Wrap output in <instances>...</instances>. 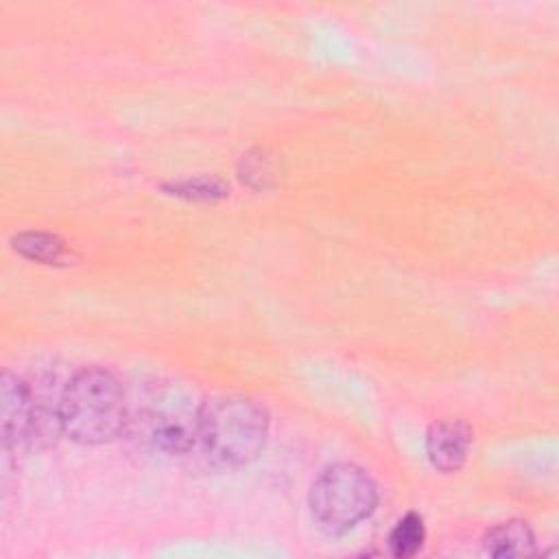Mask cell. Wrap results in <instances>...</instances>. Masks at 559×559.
<instances>
[{
	"mask_svg": "<svg viewBox=\"0 0 559 559\" xmlns=\"http://www.w3.org/2000/svg\"><path fill=\"white\" fill-rule=\"evenodd\" d=\"M485 552L496 559L531 557L535 552V535L522 520H509L489 528L483 537Z\"/></svg>",
	"mask_w": 559,
	"mask_h": 559,
	"instance_id": "cell-7",
	"label": "cell"
},
{
	"mask_svg": "<svg viewBox=\"0 0 559 559\" xmlns=\"http://www.w3.org/2000/svg\"><path fill=\"white\" fill-rule=\"evenodd\" d=\"M378 502L371 476L354 463H334L310 487L308 507L319 531L338 537L369 518Z\"/></svg>",
	"mask_w": 559,
	"mask_h": 559,
	"instance_id": "cell-4",
	"label": "cell"
},
{
	"mask_svg": "<svg viewBox=\"0 0 559 559\" xmlns=\"http://www.w3.org/2000/svg\"><path fill=\"white\" fill-rule=\"evenodd\" d=\"M31 408V382L4 371L0 384V419L4 448L28 445Z\"/></svg>",
	"mask_w": 559,
	"mask_h": 559,
	"instance_id": "cell-6",
	"label": "cell"
},
{
	"mask_svg": "<svg viewBox=\"0 0 559 559\" xmlns=\"http://www.w3.org/2000/svg\"><path fill=\"white\" fill-rule=\"evenodd\" d=\"M474 432L463 419H439L426 432V454L435 469L443 474L459 472L472 448Z\"/></svg>",
	"mask_w": 559,
	"mask_h": 559,
	"instance_id": "cell-5",
	"label": "cell"
},
{
	"mask_svg": "<svg viewBox=\"0 0 559 559\" xmlns=\"http://www.w3.org/2000/svg\"><path fill=\"white\" fill-rule=\"evenodd\" d=\"M424 539H426L424 518L411 511L389 533V552L397 559L413 557L424 546Z\"/></svg>",
	"mask_w": 559,
	"mask_h": 559,
	"instance_id": "cell-9",
	"label": "cell"
},
{
	"mask_svg": "<svg viewBox=\"0 0 559 559\" xmlns=\"http://www.w3.org/2000/svg\"><path fill=\"white\" fill-rule=\"evenodd\" d=\"M11 245L20 255L41 264H63L68 260L66 242L48 231H22L11 238Z\"/></svg>",
	"mask_w": 559,
	"mask_h": 559,
	"instance_id": "cell-8",
	"label": "cell"
},
{
	"mask_svg": "<svg viewBox=\"0 0 559 559\" xmlns=\"http://www.w3.org/2000/svg\"><path fill=\"white\" fill-rule=\"evenodd\" d=\"M199 408L192 393L179 384H146L129 406L124 432L148 450L186 454L199 439Z\"/></svg>",
	"mask_w": 559,
	"mask_h": 559,
	"instance_id": "cell-2",
	"label": "cell"
},
{
	"mask_svg": "<svg viewBox=\"0 0 559 559\" xmlns=\"http://www.w3.org/2000/svg\"><path fill=\"white\" fill-rule=\"evenodd\" d=\"M129 404L120 380L103 367L79 369L61 395V428L83 445H100L127 428Z\"/></svg>",
	"mask_w": 559,
	"mask_h": 559,
	"instance_id": "cell-1",
	"label": "cell"
},
{
	"mask_svg": "<svg viewBox=\"0 0 559 559\" xmlns=\"http://www.w3.org/2000/svg\"><path fill=\"white\" fill-rule=\"evenodd\" d=\"M164 190H168V194L190 199V201H216L229 194V183L216 175H199V177L164 183Z\"/></svg>",
	"mask_w": 559,
	"mask_h": 559,
	"instance_id": "cell-10",
	"label": "cell"
},
{
	"mask_svg": "<svg viewBox=\"0 0 559 559\" xmlns=\"http://www.w3.org/2000/svg\"><path fill=\"white\" fill-rule=\"evenodd\" d=\"M269 437L266 411L242 395H216L201 402L199 441L205 454L227 467L258 459Z\"/></svg>",
	"mask_w": 559,
	"mask_h": 559,
	"instance_id": "cell-3",
	"label": "cell"
}]
</instances>
